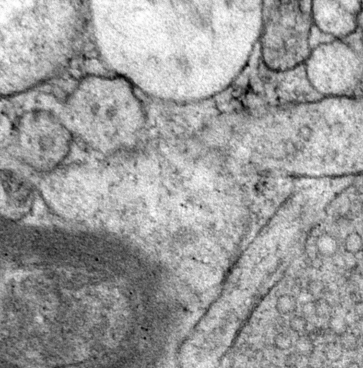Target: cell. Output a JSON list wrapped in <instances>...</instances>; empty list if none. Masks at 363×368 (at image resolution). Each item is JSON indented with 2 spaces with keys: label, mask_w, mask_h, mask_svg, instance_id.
<instances>
[{
  "label": "cell",
  "mask_w": 363,
  "mask_h": 368,
  "mask_svg": "<svg viewBox=\"0 0 363 368\" xmlns=\"http://www.w3.org/2000/svg\"><path fill=\"white\" fill-rule=\"evenodd\" d=\"M305 69L312 90L323 98L363 96V58L341 40L316 46Z\"/></svg>",
  "instance_id": "cell-1"
},
{
  "label": "cell",
  "mask_w": 363,
  "mask_h": 368,
  "mask_svg": "<svg viewBox=\"0 0 363 368\" xmlns=\"http://www.w3.org/2000/svg\"><path fill=\"white\" fill-rule=\"evenodd\" d=\"M363 2L359 1L314 2L312 23L319 30L337 40L351 36L359 28Z\"/></svg>",
  "instance_id": "cell-2"
},
{
  "label": "cell",
  "mask_w": 363,
  "mask_h": 368,
  "mask_svg": "<svg viewBox=\"0 0 363 368\" xmlns=\"http://www.w3.org/2000/svg\"><path fill=\"white\" fill-rule=\"evenodd\" d=\"M317 251L325 258L333 257L338 250V242L334 236L324 234L319 236L316 242Z\"/></svg>",
  "instance_id": "cell-3"
},
{
  "label": "cell",
  "mask_w": 363,
  "mask_h": 368,
  "mask_svg": "<svg viewBox=\"0 0 363 368\" xmlns=\"http://www.w3.org/2000/svg\"><path fill=\"white\" fill-rule=\"evenodd\" d=\"M338 342L346 354H353L361 349V336L350 330L338 336Z\"/></svg>",
  "instance_id": "cell-4"
},
{
  "label": "cell",
  "mask_w": 363,
  "mask_h": 368,
  "mask_svg": "<svg viewBox=\"0 0 363 368\" xmlns=\"http://www.w3.org/2000/svg\"><path fill=\"white\" fill-rule=\"evenodd\" d=\"M298 308V302L294 296L284 294L280 296L276 303V310L282 316L294 314Z\"/></svg>",
  "instance_id": "cell-5"
},
{
  "label": "cell",
  "mask_w": 363,
  "mask_h": 368,
  "mask_svg": "<svg viewBox=\"0 0 363 368\" xmlns=\"http://www.w3.org/2000/svg\"><path fill=\"white\" fill-rule=\"evenodd\" d=\"M315 316L318 322H328L335 313V308L331 302L325 298H319L314 302Z\"/></svg>",
  "instance_id": "cell-6"
},
{
  "label": "cell",
  "mask_w": 363,
  "mask_h": 368,
  "mask_svg": "<svg viewBox=\"0 0 363 368\" xmlns=\"http://www.w3.org/2000/svg\"><path fill=\"white\" fill-rule=\"evenodd\" d=\"M320 348L323 350L328 362L338 364L344 360L346 353L342 349L341 345L338 344V341L324 344Z\"/></svg>",
  "instance_id": "cell-7"
},
{
  "label": "cell",
  "mask_w": 363,
  "mask_h": 368,
  "mask_svg": "<svg viewBox=\"0 0 363 368\" xmlns=\"http://www.w3.org/2000/svg\"><path fill=\"white\" fill-rule=\"evenodd\" d=\"M345 251L351 256H356L363 251V236L358 232H352L344 241Z\"/></svg>",
  "instance_id": "cell-8"
},
{
  "label": "cell",
  "mask_w": 363,
  "mask_h": 368,
  "mask_svg": "<svg viewBox=\"0 0 363 368\" xmlns=\"http://www.w3.org/2000/svg\"><path fill=\"white\" fill-rule=\"evenodd\" d=\"M327 325L338 336L350 330L349 322L347 320L346 314L343 315L336 312L327 322Z\"/></svg>",
  "instance_id": "cell-9"
},
{
  "label": "cell",
  "mask_w": 363,
  "mask_h": 368,
  "mask_svg": "<svg viewBox=\"0 0 363 368\" xmlns=\"http://www.w3.org/2000/svg\"><path fill=\"white\" fill-rule=\"evenodd\" d=\"M294 346L295 352L306 358H308L317 348L313 340L307 334L299 336L295 341Z\"/></svg>",
  "instance_id": "cell-10"
},
{
  "label": "cell",
  "mask_w": 363,
  "mask_h": 368,
  "mask_svg": "<svg viewBox=\"0 0 363 368\" xmlns=\"http://www.w3.org/2000/svg\"><path fill=\"white\" fill-rule=\"evenodd\" d=\"M310 322L302 315L294 314L289 321V328L298 336L306 334L310 328Z\"/></svg>",
  "instance_id": "cell-11"
},
{
  "label": "cell",
  "mask_w": 363,
  "mask_h": 368,
  "mask_svg": "<svg viewBox=\"0 0 363 368\" xmlns=\"http://www.w3.org/2000/svg\"><path fill=\"white\" fill-rule=\"evenodd\" d=\"M328 363L320 346H317L313 352L307 358V367L308 368H323Z\"/></svg>",
  "instance_id": "cell-12"
},
{
  "label": "cell",
  "mask_w": 363,
  "mask_h": 368,
  "mask_svg": "<svg viewBox=\"0 0 363 368\" xmlns=\"http://www.w3.org/2000/svg\"><path fill=\"white\" fill-rule=\"evenodd\" d=\"M295 344L293 338L290 334L279 332L274 338V345L278 350L287 351L292 349Z\"/></svg>",
  "instance_id": "cell-13"
},
{
  "label": "cell",
  "mask_w": 363,
  "mask_h": 368,
  "mask_svg": "<svg viewBox=\"0 0 363 368\" xmlns=\"http://www.w3.org/2000/svg\"><path fill=\"white\" fill-rule=\"evenodd\" d=\"M284 362L288 368H305L307 367V358L295 351L289 353L286 356Z\"/></svg>",
  "instance_id": "cell-14"
},
{
  "label": "cell",
  "mask_w": 363,
  "mask_h": 368,
  "mask_svg": "<svg viewBox=\"0 0 363 368\" xmlns=\"http://www.w3.org/2000/svg\"><path fill=\"white\" fill-rule=\"evenodd\" d=\"M343 368H363V367L362 364L359 361L350 360L348 362L346 363Z\"/></svg>",
  "instance_id": "cell-15"
},
{
  "label": "cell",
  "mask_w": 363,
  "mask_h": 368,
  "mask_svg": "<svg viewBox=\"0 0 363 368\" xmlns=\"http://www.w3.org/2000/svg\"><path fill=\"white\" fill-rule=\"evenodd\" d=\"M358 29L361 31V44H362L363 50V10L362 12H361V16H360L359 28Z\"/></svg>",
  "instance_id": "cell-16"
},
{
  "label": "cell",
  "mask_w": 363,
  "mask_h": 368,
  "mask_svg": "<svg viewBox=\"0 0 363 368\" xmlns=\"http://www.w3.org/2000/svg\"><path fill=\"white\" fill-rule=\"evenodd\" d=\"M323 368H340L339 366H338V364H332V363L328 362V364H326V366H325Z\"/></svg>",
  "instance_id": "cell-17"
},
{
  "label": "cell",
  "mask_w": 363,
  "mask_h": 368,
  "mask_svg": "<svg viewBox=\"0 0 363 368\" xmlns=\"http://www.w3.org/2000/svg\"><path fill=\"white\" fill-rule=\"evenodd\" d=\"M264 368H281L279 367V366H277V364H267V366H266Z\"/></svg>",
  "instance_id": "cell-18"
},
{
  "label": "cell",
  "mask_w": 363,
  "mask_h": 368,
  "mask_svg": "<svg viewBox=\"0 0 363 368\" xmlns=\"http://www.w3.org/2000/svg\"><path fill=\"white\" fill-rule=\"evenodd\" d=\"M361 350L363 351V335L361 338Z\"/></svg>",
  "instance_id": "cell-19"
},
{
  "label": "cell",
  "mask_w": 363,
  "mask_h": 368,
  "mask_svg": "<svg viewBox=\"0 0 363 368\" xmlns=\"http://www.w3.org/2000/svg\"><path fill=\"white\" fill-rule=\"evenodd\" d=\"M362 366H363V364H362Z\"/></svg>",
  "instance_id": "cell-20"
},
{
  "label": "cell",
  "mask_w": 363,
  "mask_h": 368,
  "mask_svg": "<svg viewBox=\"0 0 363 368\" xmlns=\"http://www.w3.org/2000/svg\"><path fill=\"white\" fill-rule=\"evenodd\" d=\"M308 368L306 367V368Z\"/></svg>",
  "instance_id": "cell-21"
}]
</instances>
